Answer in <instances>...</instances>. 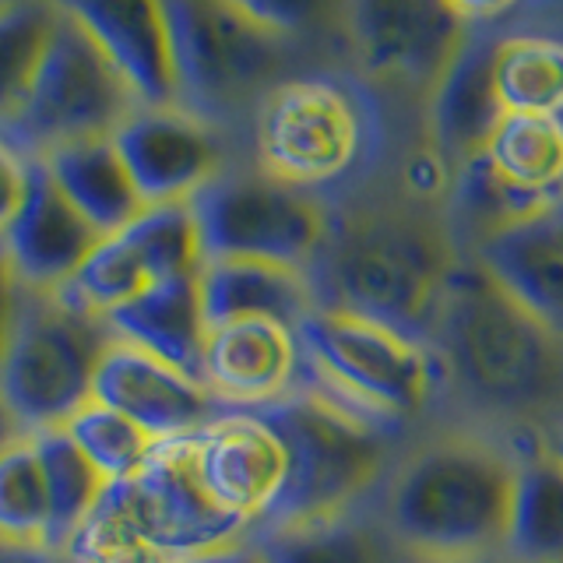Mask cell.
<instances>
[{
  "label": "cell",
  "instance_id": "f546056e",
  "mask_svg": "<svg viewBox=\"0 0 563 563\" xmlns=\"http://www.w3.org/2000/svg\"><path fill=\"white\" fill-rule=\"evenodd\" d=\"M49 493L29 433L0 440V542L46 545Z\"/></svg>",
  "mask_w": 563,
  "mask_h": 563
},
{
  "label": "cell",
  "instance_id": "e0dca14e",
  "mask_svg": "<svg viewBox=\"0 0 563 563\" xmlns=\"http://www.w3.org/2000/svg\"><path fill=\"white\" fill-rule=\"evenodd\" d=\"M299 334L292 324L251 317L208 331L201 380L222 409H261L296 391Z\"/></svg>",
  "mask_w": 563,
  "mask_h": 563
},
{
  "label": "cell",
  "instance_id": "7a4b0ae2",
  "mask_svg": "<svg viewBox=\"0 0 563 563\" xmlns=\"http://www.w3.org/2000/svg\"><path fill=\"white\" fill-rule=\"evenodd\" d=\"M457 246L437 219L412 208H380L331 225L310 278L317 307L352 310L433 345Z\"/></svg>",
  "mask_w": 563,
  "mask_h": 563
},
{
  "label": "cell",
  "instance_id": "9a60e30c",
  "mask_svg": "<svg viewBox=\"0 0 563 563\" xmlns=\"http://www.w3.org/2000/svg\"><path fill=\"white\" fill-rule=\"evenodd\" d=\"M96 43L137 106H176L173 29L166 0H53Z\"/></svg>",
  "mask_w": 563,
  "mask_h": 563
},
{
  "label": "cell",
  "instance_id": "d4e9b609",
  "mask_svg": "<svg viewBox=\"0 0 563 563\" xmlns=\"http://www.w3.org/2000/svg\"><path fill=\"white\" fill-rule=\"evenodd\" d=\"M504 556L563 563V462L545 444L521 451Z\"/></svg>",
  "mask_w": 563,
  "mask_h": 563
},
{
  "label": "cell",
  "instance_id": "ba28073f",
  "mask_svg": "<svg viewBox=\"0 0 563 563\" xmlns=\"http://www.w3.org/2000/svg\"><path fill=\"white\" fill-rule=\"evenodd\" d=\"M134 106L131 88L120 81L110 60L67 14H60L22 106L0 134L14 148H29L35 158L67 141L113 134Z\"/></svg>",
  "mask_w": 563,
  "mask_h": 563
},
{
  "label": "cell",
  "instance_id": "f1b7e54d",
  "mask_svg": "<svg viewBox=\"0 0 563 563\" xmlns=\"http://www.w3.org/2000/svg\"><path fill=\"white\" fill-rule=\"evenodd\" d=\"M497 92L507 113H563V43L545 35L497 40Z\"/></svg>",
  "mask_w": 563,
  "mask_h": 563
},
{
  "label": "cell",
  "instance_id": "3957f363",
  "mask_svg": "<svg viewBox=\"0 0 563 563\" xmlns=\"http://www.w3.org/2000/svg\"><path fill=\"white\" fill-rule=\"evenodd\" d=\"M433 352L444 380L493 416L536 412L563 380V342L475 257L451 275Z\"/></svg>",
  "mask_w": 563,
  "mask_h": 563
},
{
  "label": "cell",
  "instance_id": "6da1fadb",
  "mask_svg": "<svg viewBox=\"0 0 563 563\" xmlns=\"http://www.w3.org/2000/svg\"><path fill=\"white\" fill-rule=\"evenodd\" d=\"M521 448L448 430L405 448L377 493L387 528L422 563L500 556Z\"/></svg>",
  "mask_w": 563,
  "mask_h": 563
},
{
  "label": "cell",
  "instance_id": "7402d4cb",
  "mask_svg": "<svg viewBox=\"0 0 563 563\" xmlns=\"http://www.w3.org/2000/svg\"><path fill=\"white\" fill-rule=\"evenodd\" d=\"M563 342V229L556 216L510 225L468 254Z\"/></svg>",
  "mask_w": 563,
  "mask_h": 563
},
{
  "label": "cell",
  "instance_id": "44dd1931",
  "mask_svg": "<svg viewBox=\"0 0 563 563\" xmlns=\"http://www.w3.org/2000/svg\"><path fill=\"white\" fill-rule=\"evenodd\" d=\"M106 324H110L113 339L145 349L148 356L201 380L211 328L205 317L198 275L152 282L113 313H106Z\"/></svg>",
  "mask_w": 563,
  "mask_h": 563
},
{
  "label": "cell",
  "instance_id": "2e32d148",
  "mask_svg": "<svg viewBox=\"0 0 563 563\" xmlns=\"http://www.w3.org/2000/svg\"><path fill=\"white\" fill-rule=\"evenodd\" d=\"M92 398L137 422L155 444L201 433L211 419L225 412L205 380L120 339H113L96 369Z\"/></svg>",
  "mask_w": 563,
  "mask_h": 563
},
{
  "label": "cell",
  "instance_id": "cb8c5ba5",
  "mask_svg": "<svg viewBox=\"0 0 563 563\" xmlns=\"http://www.w3.org/2000/svg\"><path fill=\"white\" fill-rule=\"evenodd\" d=\"M254 539L268 563H422L380 518L377 500Z\"/></svg>",
  "mask_w": 563,
  "mask_h": 563
},
{
  "label": "cell",
  "instance_id": "d6986e66",
  "mask_svg": "<svg viewBox=\"0 0 563 563\" xmlns=\"http://www.w3.org/2000/svg\"><path fill=\"white\" fill-rule=\"evenodd\" d=\"M493 57H497V40L468 32L444 75L430 88L433 148L454 169L483 155L507 117L497 92V75H493Z\"/></svg>",
  "mask_w": 563,
  "mask_h": 563
},
{
  "label": "cell",
  "instance_id": "60d3db41",
  "mask_svg": "<svg viewBox=\"0 0 563 563\" xmlns=\"http://www.w3.org/2000/svg\"><path fill=\"white\" fill-rule=\"evenodd\" d=\"M8 427H11V422H8L4 409H0V440H4V437H8Z\"/></svg>",
  "mask_w": 563,
  "mask_h": 563
},
{
  "label": "cell",
  "instance_id": "8fae6325",
  "mask_svg": "<svg viewBox=\"0 0 563 563\" xmlns=\"http://www.w3.org/2000/svg\"><path fill=\"white\" fill-rule=\"evenodd\" d=\"M180 96L225 106L254 96L278 75L282 35L233 0H166Z\"/></svg>",
  "mask_w": 563,
  "mask_h": 563
},
{
  "label": "cell",
  "instance_id": "52a82bcc",
  "mask_svg": "<svg viewBox=\"0 0 563 563\" xmlns=\"http://www.w3.org/2000/svg\"><path fill=\"white\" fill-rule=\"evenodd\" d=\"M113 345L106 317L60 292H25L0 360V409L22 433L53 430L92 401L96 369Z\"/></svg>",
  "mask_w": 563,
  "mask_h": 563
},
{
  "label": "cell",
  "instance_id": "d6a6232c",
  "mask_svg": "<svg viewBox=\"0 0 563 563\" xmlns=\"http://www.w3.org/2000/svg\"><path fill=\"white\" fill-rule=\"evenodd\" d=\"M233 4L275 35H292L328 22L331 11L345 0H233Z\"/></svg>",
  "mask_w": 563,
  "mask_h": 563
},
{
  "label": "cell",
  "instance_id": "484cf974",
  "mask_svg": "<svg viewBox=\"0 0 563 563\" xmlns=\"http://www.w3.org/2000/svg\"><path fill=\"white\" fill-rule=\"evenodd\" d=\"M451 201H454L451 205L454 219L468 236V254L510 225L556 216L563 208V198H550V194H536V190L510 184L507 176L489 163L486 152L454 169Z\"/></svg>",
  "mask_w": 563,
  "mask_h": 563
},
{
  "label": "cell",
  "instance_id": "b9f144b4",
  "mask_svg": "<svg viewBox=\"0 0 563 563\" xmlns=\"http://www.w3.org/2000/svg\"><path fill=\"white\" fill-rule=\"evenodd\" d=\"M556 222H560V229H563V208L556 211Z\"/></svg>",
  "mask_w": 563,
  "mask_h": 563
},
{
  "label": "cell",
  "instance_id": "ffe728a7",
  "mask_svg": "<svg viewBox=\"0 0 563 563\" xmlns=\"http://www.w3.org/2000/svg\"><path fill=\"white\" fill-rule=\"evenodd\" d=\"M208 328H222L251 317H268L299 328L317 310L313 278L307 268L251 257H208L198 272Z\"/></svg>",
  "mask_w": 563,
  "mask_h": 563
},
{
  "label": "cell",
  "instance_id": "4316f807",
  "mask_svg": "<svg viewBox=\"0 0 563 563\" xmlns=\"http://www.w3.org/2000/svg\"><path fill=\"white\" fill-rule=\"evenodd\" d=\"M35 454H40L43 479L49 493V550H67L70 539L78 536V528L85 518L92 515V507L99 504L106 479L92 468V462L78 451L75 440L67 437L64 427L53 430H35L29 433Z\"/></svg>",
  "mask_w": 563,
  "mask_h": 563
},
{
  "label": "cell",
  "instance_id": "1f68e13d",
  "mask_svg": "<svg viewBox=\"0 0 563 563\" xmlns=\"http://www.w3.org/2000/svg\"><path fill=\"white\" fill-rule=\"evenodd\" d=\"M64 430L106 483L131 479L134 472L145 468V462L155 451V440L141 430L137 422L110 409V405H102L99 398L85 401L81 409L64 422Z\"/></svg>",
  "mask_w": 563,
  "mask_h": 563
},
{
  "label": "cell",
  "instance_id": "8d00e7d4",
  "mask_svg": "<svg viewBox=\"0 0 563 563\" xmlns=\"http://www.w3.org/2000/svg\"><path fill=\"white\" fill-rule=\"evenodd\" d=\"M0 563H78L67 550H49V545H8L0 542Z\"/></svg>",
  "mask_w": 563,
  "mask_h": 563
},
{
  "label": "cell",
  "instance_id": "ab89813d",
  "mask_svg": "<svg viewBox=\"0 0 563 563\" xmlns=\"http://www.w3.org/2000/svg\"><path fill=\"white\" fill-rule=\"evenodd\" d=\"M457 563H515V560H510V556H483V560H457Z\"/></svg>",
  "mask_w": 563,
  "mask_h": 563
},
{
  "label": "cell",
  "instance_id": "5b68a950",
  "mask_svg": "<svg viewBox=\"0 0 563 563\" xmlns=\"http://www.w3.org/2000/svg\"><path fill=\"white\" fill-rule=\"evenodd\" d=\"M246 539V525L211 504L190 437L155 444L145 468L106 483L67 553L78 563H176Z\"/></svg>",
  "mask_w": 563,
  "mask_h": 563
},
{
  "label": "cell",
  "instance_id": "e575fe53",
  "mask_svg": "<svg viewBox=\"0 0 563 563\" xmlns=\"http://www.w3.org/2000/svg\"><path fill=\"white\" fill-rule=\"evenodd\" d=\"M25 292H29L25 282L18 278L8 246H4V240H0V360H4V352H8L18 313H22V303H25Z\"/></svg>",
  "mask_w": 563,
  "mask_h": 563
},
{
  "label": "cell",
  "instance_id": "7bdbcfd3",
  "mask_svg": "<svg viewBox=\"0 0 563 563\" xmlns=\"http://www.w3.org/2000/svg\"><path fill=\"white\" fill-rule=\"evenodd\" d=\"M176 563H190V560H176Z\"/></svg>",
  "mask_w": 563,
  "mask_h": 563
},
{
  "label": "cell",
  "instance_id": "30bf717a",
  "mask_svg": "<svg viewBox=\"0 0 563 563\" xmlns=\"http://www.w3.org/2000/svg\"><path fill=\"white\" fill-rule=\"evenodd\" d=\"M363 117L342 85L328 78H292L264 96L257 117L261 173L310 190L342 180L360 163Z\"/></svg>",
  "mask_w": 563,
  "mask_h": 563
},
{
  "label": "cell",
  "instance_id": "4dcf8cb0",
  "mask_svg": "<svg viewBox=\"0 0 563 563\" xmlns=\"http://www.w3.org/2000/svg\"><path fill=\"white\" fill-rule=\"evenodd\" d=\"M53 0H4L0 4V128L18 113L35 78L46 43L57 29Z\"/></svg>",
  "mask_w": 563,
  "mask_h": 563
},
{
  "label": "cell",
  "instance_id": "7c38bea8",
  "mask_svg": "<svg viewBox=\"0 0 563 563\" xmlns=\"http://www.w3.org/2000/svg\"><path fill=\"white\" fill-rule=\"evenodd\" d=\"M190 451L211 504L243 521L251 536L268 518L289 472V454L275 427L251 409H225L190 437Z\"/></svg>",
  "mask_w": 563,
  "mask_h": 563
},
{
  "label": "cell",
  "instance_id": "d590c367",
  "mask_svg": "<svg viewBox=\"0 0 563 563\" xmlns=\"http://www.w3.org/2000/svg\"><path fill=\"white\" fill-rule=\"evenodd\" d=\"M190 563H268L264 550L254 539H236V542H225L216 545V550H205V553H194L187 556Z\"/></svg>",
  "mask_w": 563,
  "mask_h": 563
},
{
  "label": "cell",
  "instance_id": "277c9868",
  "mask_svg": "<svg viewBox=\"0 0 563 563\" xmlns=\"http://www.w3.org/2000/svg\"><path fill=\"white\" fill-rule=\"evenodd\" d=\"M296 334L303 349L299 391L369 427L409 433L448 384L433 345L352 310L317 307L299 321Z\"/></svg>",
  "mask_w": 563,
  "mask_h": 563
},
{
  "label": "cell",
  "instance_id": "ac0fdd59",
  "mask_svg": "<svg viewBox=\"0 0 563 563\" xmlns=\"http://www.w3.org/2000/svg\"><path fill=\"white\" fill-rule=\"evenodd\" d=\"M4 246L25 289L57 292L92 254L99 233L70 205L40 158L29 155V187L4 229Z\"/></svg>",
  "mask_w": 563,
  "mask_h": 563
},
{
  "label": "cell",
  "instance_id": "9c48e42d",
  "mask_svg": "<svg viewBox=\"0 0 563 563\" xmlns=\"http://www.w3.org/2000/svg\"><path fill=\"white\" fill-rule=\"evenodd\" d=\"M208 257H251L313 268L331 219L310 190L272 180L268 173H219L190 198Z\"/></svg>",
  "mask_w": 563,
  "mask_h": 563
},
{
  "label": "cell",
  "instance_id": "4fadbf2b",
  "mask_svg": "<svg viewBox=\"0 0 563 563\" xmlns=\"http://www.w3.org/2000/svg\"><path fill=\"white\" fill-rule=\"evenodd\" d=\"M345 8L360 64L380 81L433 88L468 35L444 0H345Z\"/></svg>",
  "mask_w": 563,
  "mask_h": 563
},
{
  "label": "cell",
  "instance_id": "5bb4252c",
  "mask_svg": "<svg viewBox=\"0 0 563 563\" xmlns=\"http://www.w3.org/2000/svg\"><path fill=\"white\" fill-rule=\"evenodd\" d=\"M113 145L145 205L190 201L222 173V145L201 117L176 106H134Z\"/></svg>",
  "mask_w": 563,
  "mask_h": 563
},
{
  "label": "cell",
  "instance_id": "f35d334b",
  "mask_svg": "<svg viewBox=\"0 0 563 563\" xmlns=\"http://www.w3.org/2000/svg\"><path fill=\"white\" fill-rule=\"evenodd\" d=\"M545 448H550V451H553V454L560 457V462H563V427H560V430H556V433L550 437V444H545Z\"/></svg>",
  "mask_w": 563,
  "mask_h": 563
},
{
  "label": "cell",
  "instance_id": "603a6c76",
  "mask_svg": "<svg viewBox=\"0 0 563 563\" xmlns=\"http://www.w3.org/2000/svg\"><path fill=\"white\" fill-rule=\"evenodd\" d=\"M53 176L60 194L78 208V216L96 229L99 236H110L128 225L145 201L131 180L128 166L113 145V134L81 137L67 145L35 155Z\"/></svg>",
  "mask_w": 563,
  "mask_h": 563
},
{
  "label": "cell",
  "instance_id": "8992f818",
  "mask_svg": "<svg viewBox=\"0 0 563 563\" xmlns=\"http://www.w3.org/2000/svg\"><path fill=\"white\" fill-rule=\"evenodd\" d=\"M251 412L272 422L289 454L286 486L251 536L299 528L374 504L409 437L352 419L299 387Z\"/></svg>",
  "mask_w": 563,
  "mask_h": 563
},
{
  "label": "cell",
  "instance_id": "83f0119b",
  "mask_svg": "<svg viewBox=\"0 0 563 563\" xmlns=\"http://www.w3.org/2000/svg\"><path fill=\"white\" fill-rule=\"evenodd\" d=\"M486 158L510 184L563 198V113H507Z\"/></svg>",
  "mask_w": 563,
  "mask_h": 563
},
{
  "label": "cell",
  "instance_id": "836d02e7",
  "mask_svg": "<svg viewBox=\"0 0 563 563\" xmlns=\"http://www.w3.org/2000/svg\"><path fill=\"white\" fill-rule=\"evenodd\" d=\"M25 187H29V158H22V152L0 134V236H4L8 222L14 219L18 205H22Z\"/></svg>",
  "mask_w": 563,
  "mask_h": 563
},
{
  "label": "cell",
  "instance_id": "74e56055",
  "mask_svg": "<svg viewBox=\"0 0 563 563\" xmlns=\"http://www.w3.org/2000/svg\"><path fill=\"white\" fill-rule=\"evenodd\" d=\"M444 4L462 18V22H486V18L504 14L515 0H444Z\"/></svg>",
  "mask_w": 563,
  "mask_h": 563
}]
</instances>
